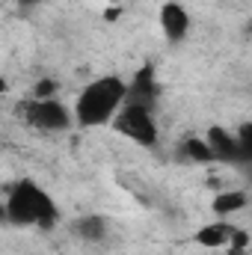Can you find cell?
Wrapping results in <instances>:
<instances>
[{
  "instance_id": "4fadbf2b",
  "label": "cell",
  "mask_w": 252,
  "mask_h": 255,
  "mask_svg": "<svg viewBox=\"0 0 252 255\" xmlns=\"http://www.w3.org/2000/svg\"><path fill=\"white\" fill-rule=\"evenodd\" d=\"M21 3H42V0H21Z\"/></svg>"
},
{
  "instance_id": "5b68a950",
  "label": "cell",
  "mask_w": 252,
  "mask_h": 255,
  "mask_svg": "<svg viewBox=\"0 0 252 255\" xmlns=\"http://www.w3.org/2000/svg\"><path fill=\"white\" fill-rule=\"evenodd\" d=\"M160 30L169 42H181L184 36L190 33V12L175 3V0H166L160 6Z\"/></svg>"
},
{
  "instance_id": "9c48e42d",
  "label": "cell",
  "mask_w": 252,
  "mask_h": 255,
  "mask_svg": "<svg viewBox=\"0 0 252 255\" xmlns=\"http://www.w3.org/2000/svg\"><path fill=\"white\" fill-rule=\"evenodd\" d=\"M247 193L244 190H226L220 196H214V214L220 217H229V214H238L241 208H247Z\"/></svg>"
},
{
  "instance_id": "7c38bea8",
  "label": "cell",
  "mask_w": 252,
  "mask_h": 255,
  "mask_svg": "<svg viewBox=\"0 0 252 255\" xmlns=\"http://www.w3.org/2000/svg\"><path fill=\"white\" fill-rule=\"evenodd\" d=\"M238 145H241V163H252V122L238 128Z\"/></svg>"
},
{
  "instance_id": "30bf717a",
  "label": "cell",
  "mask_w": 252,
  "mask_h": 255,
  "mask_svg": "<svg viewBox=\"0 0 252 255\" xmlns=\"http://www.w3.org/2000/svg\"><path fill=\"white\" fill-rule=\"evenodd\" d=\"M77 235H80L83 241L95 244V241H101V238L107 235V223H104L101 217H83V220H77Z\"/></svg>"
},
{
  "instance_id": "7a4b0ae2",
  "label": "cell",
  "mask_w": 252,
  "mask_h": 255,
  "mask_svg": "<svg viewBox=\"0 0 252 255\" xmlns=\"http://www.w3.org/2000/svg\"><path fill=\"white\" fill-rule=\"evenodd\" d=\"M3 214L9 223L15 226H54L60 220V208L57 202L42 190L36 181L30 178H21L9 196H6V205H3Z\"/></svg>"
},
{
  "instance_id": "52a82bcc",
  "label": "cell",
  "mask_w": 252,
  "mask_h": 255,
  "mask_svg": "<svg viewBox=\"0 0 252 255\" xmlns=\"http://www.w3.org/2000/svg\"><path fill=\"white\" fill-rule=\"evenodd\" d=\"M151 101H154V74H151V68H142V71L133 77V83L127 86V101L125 104L151 107Z\"/></svg>"
},
{
  "instance_id": "277c9868",
  "label": "cell",
  "mask_w": 252,
  "mask_h": 255,
  "mask_svg": "<svg viewBox=\"0 0 252 255\" xmlns=\"http://www.w3.org/2000/svg\"><path fill=\"white\" fill-rule=\"evenodd\" d=\"M27 122L39 130H48V133H60V130H68L71 122H74V113H68V107L60 104L57 98H36L30 101V107L24 110Z\"/></svg>"
},
{
  "instance_id": "8fae6325",
  "label": "cell",
  "mask_w": 252,
  "mask_h": 255,
  "mask_svg": "<svg viewBox=\"0 0 252 255\" xmlns=\"http://www.w3.org/2000/svg\"><path fill=\"white\" fill-rule=\"evenodd\" d=\"M184 151H187L190 160H199V163H211L214 160V151H211L208 139H190V142H184Z\"/></svg>"
},
{
  "instance_id": "8992f818",
  "label": "cell",
  "mask_w": 252,
  "mask_h": 255,
  "mask_svg": "<svg viewBox=\"0 0 252 255\" xmlns=\"http://www.w3.org/2000/svg\"><path fill=\"white\" fill-rule=\"evenodd\" d=\"M211 151H214V160H223V163H241V145H238V133H229L226 128H211L205 133Z\"/></svg>"
},
{
  "instance_id": "3957f363",
  "label": "cell",
  "mask_w": 252,
  "mask_h": 255,
  "mask_svg": "<svg viewBox=\"0 0 252 255\" xmlns=\"http://www.w3.org/2000/svg\"><path fill=\"white\" fill-rule=\"evenodd\" d=\"M113 128L142 148H151L157 142V122L151 116V107H142V104H125L119 110V116L113 119Z\"/></svg>"
},
{
  "instance_id": "6da1fadb",
  "label": "cell",
  "mask_w": 252,
  "mask_h": 255,
  "mask_svg": "<svg viewBox=\"0 0 252 255\" xmlns=\"http://www.w3.org/2000/svg\"><path fill=\"white\" fill-rule=\"evenodd\" d=\"M125 101H127V83L116 74H104V77L92 80L89 86H83L71 113H74V122L80 128L113 125V119L119 116Z\"/></svg>"
},
{
  "instance_id": "ba28073f",
  "label": "cell",
  "mask_w": 252,
  "mask_h": 255,
  "mask_svg": "<svg viewBox=\"0 0 252 255\" xmlns=\"http://www.w3.org/2000/svg\"><path fill=\"white\" fill-rule=\"evenodd\" d=\"M193 238H196V244H202V247H226V244L235 238V229L226 226V223H208V226H202Z\"/></svg>"
}]
</instances>
